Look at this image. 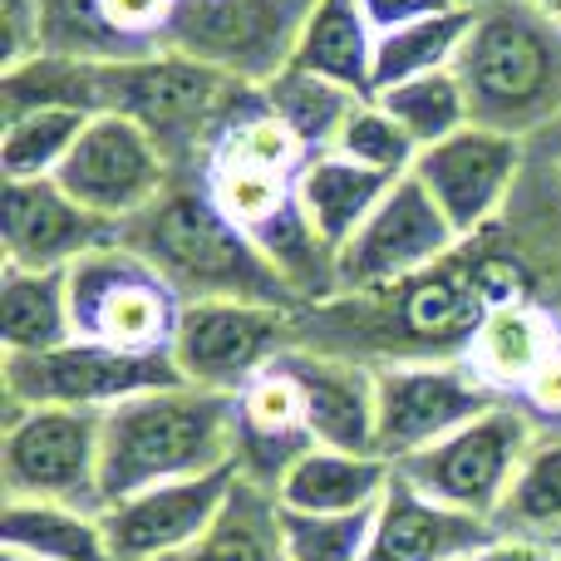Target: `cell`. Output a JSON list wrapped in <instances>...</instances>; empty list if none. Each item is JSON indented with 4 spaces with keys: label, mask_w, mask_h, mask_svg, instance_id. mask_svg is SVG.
I'll return each instance as SVG.
<instances>
[{
    "label": "cell",
    "mask_w": 561,
    "mask_h": 561,
    "mask_svg": "<svg viewBox=\"0 0 561 561\" xmlns=\"http://www.w3.org/2000/svg\"><path fill=\"white\" fill-rule=\"evenodd\" d=\"M237 463V394L168 385L104 414V507Z\"/></svg>",
    "instance_id": "obj_1"
},
{
    "label": "cell",
    "mask_w": 561,
    "mask_h": 561,
    "mask_svg": "<svg viewBox=\"0 0 561 561\" xmlns=\"http://www.w3.org/2000/svg\"><path fill=\"white\" fill-rule=\"evenodd\" d=\"M118 242L158 266L183 300H256L306 310L256 242L207 197L203 183H173L144 217L118 227Z\"/></svg>",
    "instance_id": "obj_2"
},
{
    "label": "cell",
    "mask_w": 561,
    "mask_h": 561,
    "mask_svg": "<svg viewBox=\"0 0 561 561\" xmlns=\"http://www.w3.org/2000/svg\"><path fill=\"white\" fill-rule=\"evenodd\" d=\"M256 89L197 65L178 49H148L138 59L99 65V114H124L163 148L178 183H203L222 128Z\"/></svg>",
    "instance_id": "obj_3"
},
{
    "label": "cell",
    "mask_w": 561,
    "mask_h": 561,
    "mask_svg": "<svg viewBox=\"0 0 561 561\" xmlns=\"http://www.w3.org/2000/svg\"><path fill=\"white\" fill-rule=\"evenodd\" d=\"M454 75L473 124L527 138L561 114V25L527 0H493L473 15Z\"/></svg>",
    "instance_id": "obj_4"
},
{
    "label": "cell",
    "mask_w": 561,
    "mask_h": 561,
    "mask_svg": "<svg viewBox=\"0 0 561 561\" xmlns=\"http://www.w3.org/2000/svg\"><path fill=\"white\" fill-rule=\"evenodd\" d=\"M65 276L75 340H99V345L138 350V355H168L187 300L148 256H138L124 242H108L84 252Z\"/></svg>",
    "instance_id": "obj_5"
},
{
    "label": "cell",
    "mask_w": 561,
    "mask_h": 561,
    "mask_svg": "<svg viewBox=\"0 0 561 561\" xmlns=\"http://www.w3.org/2000/svg\"><path fill=\"white\" fill-rule=\"evenodd\" d=\"M168 385H187L173 355H138V350L99 345V340H65L39 355H0V389L15 409H108Z\"/></svg>",
    "instance_id": "obj_6"
},
{
    "label": "cell",
    "mask_w": 561,
    "mask_h": 561,
    "mask_svg": "<svg viewBox=\"0 0 561 561\" xmlns=\"http://www.w3.org/2000/svg\"><path fill=\"white\" fill-rule=\"evenodd\" d=\"M316 0H178L163 49L222 69L247 89L286 75Z\"/></svg>",
    "instance_id": "obj_7"
},
{
    "label": "cell",
    "mask_w": 561,
    "mask_h": 561,
    "mask_svg": "<svg viewBox=\"0 0 561 561\" xmlns=\"http://www.w3.org/2000/svg\"><path fill=\"white\" fill-rule=\"evenodd\" d=\"M104 414L89 409H15L0 428V488L30 503L104 513Z\"/></svg>",
    "instance_id": "obj_8"
},
{
    "label": "cell",
    "mask_w": 561,
    "mask_h": 561,
    "mask_svg": "<svg viewBox=\"0 0 561 561\" xmlns=\"http://www.w3.org/2000/svg\"><path fill=\"white\" fill-rule=\"evenodd\" d=\"M537 438H542L537 419L517 399H507V404L488 409L483 419H473L458 434L438 438L434 448H424V454L404 458L394 468L414 488H424L428 497L454 503L497 527V513H503L507 493H513V478L523 468V458L533 454Z\"/></svg>",
    "instance_id": "obj_9"
},
{
    "label": "cell",
    "mask_w": 561,
    "mask_h": 561,
    "mask_svg": "<svg viewBox=\"0 0 561 561\" xmlns=\"http://www.w3.org/2000/svg\"><path fill=\"white\" fill-rule=\"evenodd\" d=\"M379 385V458H404L434 448L438 438L458 434L483 419L488 409L507 404L468 359H394L375 365Z\"/></svg>",
    "instance_id": "obj_10"
},
{
    "label": "cell",
    "mask_w": 561,
    "mask_h": 561,
    "mask_svg": "<svg viewBox=\"0 0 561 561\" xmlns=\"http://www.w3.org/2000/svg\"><path fill=\"white\" fill-rule=\"evenodd\" d=\"M463 237L454 232L438 203L424 193L414 173L399 178L385 193V203L375 207L365 227L355 232V242L335 256V280L340 296H369V290H394L404 280L434 272L448 256L463 252Z\"/></svg>",
    "instance_id": "obj_11"
},
{
    "label": "cell",
    "mask_w": 561,
    "mask_h": 561,
    "mask_svg": "<svg viewBox=\"0 0 561 561\" xmlns=\"http://www.w3.org/2000/svg\"><path fill=\"white\" fill-rule=\"evenodd\" d=\"M296 316L256 300H187L168 355L187 385L237 394L296 345Z\"/></svg>",
    "instance_id": "obj_12"
},
{
    "label": "cell",
    "mask_w": 561,
    "mask_h": 561,
    "mask_svg": "<svg viewBox=\"0 0 561 561\" xmlns=\"http://www.w3.org/2000/svg\"><path fill=\"white\" fill-rule=\"evenodd\" d=\"M55 183L75 197L84 213L108 227H128L144 217L168 187L178 183L163 148L124 114H94L79 134L75 153L55 173Z\"/></svg>",
    "instance_id": "obj_13"
},
{
    "label": "cell",
    "mask_w": 561,
    "mask_h": 561,
    "mask_svg": "<svg viewBox=\"0 0 561 561\" xmlns=\"http://www.w3.org/2000/svg\"><path fill=\"white\" fill-rule=\"evenodd\" d=\"M517 173H523V138L483 124H468L463 134L444 138L434 148H419L414 163V178L463 242H478L488 232V222L513 197Z\"/></svg>",
    "instance_id": "obj_14"
},
{
    "label": "cell",
    "mask_w": 561,
    "mask_h": 561,
    "mask_svg": "<svg viewBox=\"0 0 561 561\" xmlns=\"http://www.w3.org/2000/svg\"><path fill=\"white\" fill-rule=\"evenodd\" d=\"M242 483V468L227 463L203 478H178V483L148 488L118 507H104V537L114 561H173L193 542L213 533L222 517L232 488Z\"/></svg>",
    "instance_id": "obj_15"
},
{
    "label": "cell",
    "mask_w": 561,
    "mask_h": 561,
    "mask_svg": "<svg viewBox=\"0 0 561 561\" xmlns=\"http://www.w3.org/2000/svg\"><path fill=\"white\" fill-rule=\"evenodd\" d=\"M108 242H118V227L84 213L55 178L5 183V197H0V252H5V266L69 272L84 252Z\"/></svg>",
    "instance_id": "obj_16"
},
{
    "label": "cell",
    "mask_w": 561,
    "mask_h": 561,
    "mask_svg": "<svg viewBox=\"0 0 561 561\" xmlns=\"http://www.w3.org/2000/svg\"><path fill=\"white\" fill-rule=\"evenodd\" d=\"M286 369L306 394V424L316 448H345V454H379V385L375 365L350 355L290 345Z\"/></svg>",
    "instance_id": "obj_17"
},
{
    "label": "cell",
    "mask_w": 561,
    "mask_h": 561,
    "mask_svg": "<svg viewBox=\"0 0 561 561\" xmlns=\"http://www.w3.org/2000/svg\"><path fill=\"white\" fill-rule=\"evenodd\" d=\"M493 537V523L454 503H438L394 468V483L375 507L365 561H473Z\"/></svg>",
    "instance_id": "obj_18"
},
{
    "label": "cell",
    "mask_w": 561,
    "mask_h": 561,
    "mask_svg": "<svg viewBox=\"0 0 561 561\" xmlns=\"http://www.w3.org/2000/svg\"><path fill=\"white\" fill-rule=\"evenodd\" d=\"M310 448L316 438L306 424V394L286 369V359H276L252 385L237 389V468L247 483H262L276 493L286 468Z\"/></svg>",
    "instance_id": "obj_19"
},
{
    "label": "cell",
    "mask_w": 561,
    "mask_h": 561,
    "mask_svg": "<svg viewBox=\"0 0 561 561\" xmlns=\"http://www.w3.org/2000/svg\"><path fill=\"white\" fill-rule=\"evenodd\" d=\"M394 483V463L379 454H345V448H310L276 483V503L286 513H375Z\"/></svg>",
    "instance_id": "obj_20"
},
{
    "label": "cell",
    "mask_w": 561,
    "mask_h": 561,
    "mask_svg": "<svg viewBox=\"0 0 561 561\" xmlns=\"http://www.w3.org/2000/svg\"><path fill=\"white\" fill-rule=\"evenodd\" d=\"M389 187H394V178L369 173V168L350 163L340 153H316L296 173V203L306 213V222L316 227V237L325 242V252L340 256L355 242L359 227L375 217Z\"/></svg>",
    "instance_id": "obj_21"
},
{
    "label": "cell",
    "mask_w": 561,
    "mask_h": 561,
    "mask_svg": "<svg viewBox=\"0 0 561 561\" xmlns=\"http://www.w3.org/2000/svg\"><path fill=\"white\" fill-rule=\"evenodd\" d=\"M561 350V325L542 300H513V306H493L478 325L473 345H468V365L488 379L503 399H517V389L537 375L547 355Z\"/></svg>",
    "instance_id": "obj_22"
},
{
    "label": "cell",
    "mask_w": 561,
    "mask_h": 561,
    "mask_svg": "<svg viewBox=\"0 0 561 561\" xmlns=\"http://www.w3.org/2000/svg\"><path fill=\"white\" fill-rule=\"evenodd\" d=\"M290 65L359 99H375V30L359 0H316Z\"/></svg>",
    "instance_id": "obj_23"
},
{
    "label": "cell",
    "mask_w": 561,
    "mask_h": 561,
    "mask_svg": "<svg viewBox=\"0 0 561 561\" xmlns=\"http://www.w3.org/2000/svg\"><path fill=\"white\" fill-rule=\"evenodd\" d=\"M75 340L65 272L0 266V355H39Z\"/></svg>",
    "instance_id": "obj_24"
},
{
    "label": "cell",
    "mask_w": 561,
    "mask_h": 561,
    "mask_svg": "<svg viewBox=\"0 0 561 561\" xmlns=\"http://www.w3.org/2000/svg\"><path fill=\"white\" fill-rule=\"evenodd\" d=\"M0 547L39 561H114L104 537V513L69 503H30V497H5Z\"/></svg>",
    "instance_id": "obj_25"
},
{
    "label": "cell",
    "mask_w": 561,
    "mask_h": 561,
    "mask_svg": "<svg viewBox=\"0 0 561 561\" xmlns=\"http://www.w3.org/2000/svg\"><path fill=\"white\" fill-rule=\"evenodd\" d=\"M173 561H290L276 493L242 478L227 497L222 517L213 523V533L203 542H193L187 552H178Z\"/></svg>",
    "instance_id": "obj_26"
},
{
    "label": "cell",
    "mask_w": 561,
    "mask_h": 561,
    "mask_svg": "<svg viewBox=\"0 0 561 561\" xmlns=\"http://www.w3.org/2000/svg\"><path fill=\"white\" fill-rule=\"evenodd\" d=\"M478 10H438V15L419 20V25H404L394 35L375 39V94L394 84H409V79L438 75V69H454L458 49H463L468 30H473Z\"/></svg>",
    "instance_id": "obj_27"
},
{
    "label": "cell",
    "mask_w": 561,
    "mask_h": 561,
    "mask_svg": "<svg viewBox=\"0 0 561 561\" xmlns=\"http://www.w3.org/2000/svg\"><path fill=\"white\" fill-rule=\"evenodd\" d=\"M94 114L84 108H30L0 118V178L5 183H39L65 168L79 134Z\"/></svg>",
    "instance_id": "obj_28"
},
{
    "label": "cell",
    "mask_w": 561,
    "mask_h": 561,
    "mask_svg": "<svg viewBox=\"0 0 561 561\" xmlns=\"http://www.w3.org/2000/svg\"><path fill=\"white\" fill-rule=\"evenodd\" d=\"M30 108H84L99 114V65L69 55H30L0 69V118Z\"/></svg>",
    "instance_id": "obj_29"
},
{
    "label": "cell",
    "mask_w": 561,
    "mask_h": 561,
    "mask_svg": "<svg viewBox=\"0 0 561 561\" xmlns=\"http://www.w3.org/2000/svg\"><path fill=\"white\" fill-rule=\"evenodd\" d=\"M310 158L316 153L300 144V134L266 104L262 89H256V94L237 108L232 124L222 128L213 163H242V168H256V173H276V178H290V183H296V173L310 163Z\"/></svg>",
    "instance_id": "obj_30"
},
{
    "label": "cell",
    "mask_w": 561,
    "mask_h": 561,
    "mask_svg": "<svg viewBox=\"0 0 561 561\" xmlns=\"http://www.w3.org/2000/svg\"><path fill=\"white\" fill-rule=\"evenodd\" d=\"M262 94H266V104L296 128L310 153H330L340 128L350 124V114L365 104L359 94H350V89L330 84V79H320V75H306V69H296V65H290L286 75H276Z\"/></svg>",
    "instance_id": "obj_31"
},
{
    "label": "cell",
    "mask_w": 561,
    "mask_h": 561,
    "mask_svg": "<svg viewBox=\"0 0 561 561\" xmlns=\"http://www.w3.org/2000/svg\"><path fill=\"white\" fill-rule=\"evenodd\" d=\"M497 533L542 537V542L561 537V428L542 434L533 444V454L523 458L513 493H507L503 513H497Z\"/></svg>",
    "instance_id": "obj_32"
},
{
    "label": "cell",
    "mask_w": 561,
    "mask_h": 561,
    "mask_svg": "<svg viewBox=\"0 0 561 561\" xmlns=\"http://www.w3.org/2000/svg\"><path fill=\"white\" fill-rule=\"evenodd\" d=\"M375 99L389 108V118H394L419 148H434V144H444V138L463 134V128L473 124V108H468V94H463L454 69L409 79V84H394Z\"/></svg>",
    "instance_id": "obj_33"
},
{
    "label": "cell",
    "mask_w": 561,
    "mask_h": 561,
    "mask_svg": "<svg viewBox=\"0 0 561 561\" xmlns=\"http://www.w3.org/2000/svg\"><path fill=\"white\" fill-rule=\"evenodd\" d=\"M39 55H69V59H89V65L138 59L108 30L99 0H39Z\"/></svg>",
    "instance_id": "obj_34"
},
{
    "label": "cell",
    "mask_w": 561,
    "mask_h": 561,
    "mask_svg": "<svg viewBox=\"0 0 561 561\" xmlns=\"http://www.w3.org/2000/svg\"><path fill=\"white\" fill-rule=\"evenodd\" d=\"M330 153L350 158V163L369 168V173L394 178V183L414 173V163H419V144L389 118V108L379 104V99H365V104L350 114V124L340 128V138H335Z\"/></svg>",
    "instance_id": "obj_35"
},
{
    "label": "cell",
    "mask_w": 561,
    "mask_h": 561,
    "mask_svg": "<svg viewBox=\"0 0 561 561\" xmlns=\"http://www.w3.org/2000/svg\"><path fill=\"white\" fill-rule=\"evenodd\" d=\"M203 187L247 237H252L262 222H272L280 207L296 197V183H290V178L256 173V168H242V163H213L203 173Z\"/></svg>",
    "instance_id": "obj_36"
},
{
    "label": "cell",
    "mask_w": 561,
    "mask_h": 561,
    "mask_svg": "<svg viewBox=\"0 0 561 561\" xmlns=\"http://www.w3.org/2000/svg\"><path fill=\"white\" fill-rule=\"evenodd\" d=\"M280 527H286L290 561H365L375 513L316 517V513H286L280 507Z\"/></svg>",
    "instance_id": "obj_37"
},
{
    "label": "cell",
    "mask_w": 561,
    "mask_h": 561,
    "mask_svg": "<svg viewBox=\"0 0 561 561\" xmlns=\"http://www.w3.org/2000/svg\"><path fill=\"white\" fill-rule=\"evenodd\" d=\"M173 5L178 0H99L108 30H114L134 55H148V49L163 45V30H168V20H173Z\"/></svg>",
    "instance_id": "obj_38"
},
{
    "label": "cell",
    "mask_w": 561,
    "mask_h": 561,
    "mask_svg": "<svg viewBox=\"0 0 561 561\" xmlns=\"http://www.w3.org/2000/svg\"><path fill=\"white\" fill-rule=\"evenodd\" d=\"M39 55V0H0V69Z\"/></svg>",
    "instance_id": "obj_39"
},
{
    "label": "cell",
    "mask_w": 561,
    "mask_h": 561,
    "mask_svg": "<svg viewBox=\"0 0 561 561\" xmlns=\"http://www.w3.org/2000/svg\"><path fill=\"white\" fill-rule=\"evenodd\" d=\"M517 404H523L537 424H557L561 428V350L557 355H547L542 365H537V375L517 389Z\"/></svg>",
    "instance_id": "obj_40"
},
{
    "label": "cell",
    "mask_w": 561,
    "mask_h": 561,
    "mask_svg": "<svg viewBox=\"0 0 561 561\" xmlns=\"http://www.w3.org/2000/svg\"><path fill=\"white\" fill-rule=\"evenodd\" d=\"M359 10H365L369 30L379 39V35H394V30L419 25V20L438 15V10H454V5L448 0H359Z\"/></svg>",
    "instance_id": "obj_41"
},
{
    "label": "cell",
    "mask_w": 561,
    "mask_h": 561,
    "mask_svg": "<svg viewBox=\"0 0 561 561\" xmlns=\"http://www.w3.org/2000/svg\"><path fill=\"white\" fill-rule=\"evenodd\" d=\"M473 561H561V552H557V542H542V537L497 533L493 542H488Z\"/></svg>",
    "instance_id": "obj_42"
},
{
    "label": "cell",
    "mask_w": 561,
    "mask_h": 561,
    "mask_svg": "<svg viewBox=\"0 0 561 561\" xmlns=\"http://www.w3.org/2000/svg\"><path fill=\"white\" fill-rule=\"evenodd\" d=\"M448 5H463V10H483V5H493V0H448Z\"/></svg>",
    "instance_id": "obj_43"
},
{
    "label": "cell",
    "mask_w": 561,
    "mask_h": 561,
    "mask_svg": "<svg viewBox=\"0 0 561 561\" xmlns=\"http://www.w3.org/2000/svg\"><path fill=\"white\" fill-rule=\"evenodd\" d=\"M0 561H39V557H25V552H5V547H0Z\"/></svg>",
    "instance_id": "obj_44"
},
{
    "label": "cell",
    "mask_w": 561,
    "mask_h": 561,
    "mask_svg": "<svg viewBox=\"0 0 561 561\" xmlns=\"http://www.w3.org/2000/svg\"><path fill=\"white\" fill-rule=\"evenodd\" d=\"M527 5H537V10H557L561 0H527Z\"/></svg>",
    "instance_id": "obj_45"
},
{
    "label": "cell",
    "mask_w": 561,
    "mask_h": 561,
    "mask_svg": "<svg viewBox=\"0 0 561 561\" xmlns=\"http://www.w3.org/2000/svg\"><path fill=\"white\" fill-rule=\"evenodd\" d=\"M552 20H557V25H561V5H557V10H552Z\"/></svg>",
    "instance_id": "obj_46"
}]
</instances>
